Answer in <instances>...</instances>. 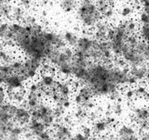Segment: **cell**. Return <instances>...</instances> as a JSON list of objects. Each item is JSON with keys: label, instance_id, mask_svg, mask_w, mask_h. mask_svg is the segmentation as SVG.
Returning a JSON list of instances; mask_svg holds the SVG:
<instances>
[{"label": "cell", "instance_id": "e0dca14e", "mask_svg": "<svg viewBox=\"0 0 149 140\" xmlns=\"http://www.w3.org/2000/svg\"><path fill=\"white\" fill-rule=\"evenodd\" d=\"M94 140H112L111 134L105 133V134H99V136H94Z\"/></svg>", "mask_w": 149, "mask_h": 140}, {"label": "cell", "instance_id": "7a4b0ae2", "mask_svg": "<svg viewBox=\"0 0 149 140\" xmlns=\"http://www.w3.org/2000/svg\"><path fill=\"white\" fill-rule=\"evenodd\" d=\"M31 119L41 123L46 128L50 130L51 127L58 122L54 104L49 100H43L38 106L31 110Z\"/></svg>", "mask_w": 149, "mask_h": 140}, {"label": "cell", "instance_id": "4fadbf2b", "mask_svg": "<svg viewBox=\"0 0 149 140\" xmlns=\"http://www.w3.org/2000/svg\"><path fill=\"white\" fill-rule=\"evenodd\" d=\"M112 108H113V115L115 117H118L124 113V105L122 103L115 102V104L112 105Z\"/></svg>", "mask_w": 149, "mask_h": 140}, {"label": "cell", "instance_id": "ba28073f", "mask_svg": "<svg viewBox=\"0 0 149 140\" xmlns=\"http://www.w3.org/2000/svg\"><path fill=\"white\" fill-rule=\"evenodd\" d=\"M62 35L67 46H70V48H73L76 46L77 40L79 38V34L77 32H74L73 30H66L63 32Z\"/></svg>", "mask_w": 149, "mask_h": 140}, {"label": "cell", "instance_id": "5bb4252c", "mask_svg": "<svg viewBox=\"0 0 149 140\" xmlns=\"http://www.w3.org/2000/svg\"><path fill=\"white\" fill-rule=\"evenodd\" d=\"M124 95H125V99H127V101L132 102V101L137 97L133 87H128L127 89L125 90Z\"/></svg>", "mask_w": 149, "mask_h": 140}, {"label": "cell", "instance_id": "3957f363", "mask_svg": "<svg viewBox=\"0 0 149 140\" xmlns=\"http://www.w3.org/2000/svg\"><path fill=\"white\" fill-rule=\"evenodd\" d=\"M53 140H72L74 136L73 126L63 121H59L50 129Z\"/></svg>", "mask_w": 149, "mask_h": 140}, {"label": "cell", "instance_id": "277c9868", "mask_svg": "<svg viewBox=\"0 0 149 140\" xmlns=\"http://www.w3.org/2000/svg\"><path fill=\"white\" fill-rule=\"evenodd\" d=\"M59 79L57 73L54 72H41L37 81L43 88V92L53 88Z\"/></svg>", "mask_w": 149, "mask_h": 140}, {"label": "cell", "instance_id": "9a60e30c", "mask_svg": "<svg viewBox=\"0 0 149 140\" xmlns=\"http://www.w3.org/2000/svg\"><path fill=\"white\" fill-rule=\"evenodd\" d=\"M34 1L35 0H17V5L21 6L26 11H28V9H30L32 8Z\"/></svg>", "mask_w": 149, "mask_h": 140}, {"label": "cell", "instance_id": "7c38bea8", "mask_svg": "<svg viewBox=\"0 0 149 140\" xmlns=\"http://www.w3.org/2000/svg\"><path fill=\"white\" fill-rule=\"evenodd\" d=\"M132 14H133V8L130 4H124L120 9V15L124 19H126V20H129V19H132Z\"/></svg>", "mask_w": 149, "mask_h": 140}, {"label": "cell", "instance_id": "6da1fadb", "mask_svg": "<svg viewBox=\"0 0 149 140\" xmlns=\"http://www.w3.org/2000/svg\"><path fill=\"white\" fill-rule=\"evenodd\" d=\"M77 18L79 24L85 30L90 31L93 30L102 16L95 0H80L77 8Z\"/></svg>", "mask_w": 149, "mask_h": 140}, {"label": "cell", "instance_id": "30bf717a", "mask_svg": "<svg viewBox=\"0 0 149 140\" xmlns=\"http://www.w3.org/2000/svg\"><path fill=\"white\" fill-rule=\"evenodd\" d=\"M78 4L77 0H60L59 7L64 13H71L77 10Z\"/></svg>", "mask_w": 149, "mask_h": 140}, {"label": "cell", "instance_id": "2e32d148", "mask_svg": "<svg viewBox=\"0 0 149 140\" xmlns=\"http://www.w3.org/2000/svg\"><path fill=\"white\" fill-rule=\"evenodd\" d=\"M8 100V91L3 86H0V106Z\"/></svg>", "mask_w": 149, "mask_h": 140}, {"label": "cell", "instance_id": "52a82bcc", "mask_svg": "<svg viewBox=\"0 0 149 140\" xmlns=\"http://www.w3.org/2000/svg\"><path fill=\"white\" fill-rule=\"evenodd\" d=\"M91 128L94 136H99L102 134H105L110 129V125L107 123L105 118H99L95 122L91 123Z\"/></svg>", "mask_w": 149, "mask_h": 140}, {"label": "cell", "instance_id": "ac0fdd59", "mask_svg": "<svg viewBox=\"0 0 149 140\" xmlns=\"http://www.w3.org/2000/svg\"><path fill=\"white\" fill-rule=\"evenodd\" d=\"M146 86H149V63L147 64V72H146Z\"/></svg>", "mask_w": 149, "mask_h": 140}, {"label": "cell", "instance_id": "9c48e42d", "mask_svg": "<svg viewBox=\"0 0 149 140\" xmlns=\"http://www.w3.org/2000/svg\"><path fill=\"white\" fill-rule=\"evenodd\" d=\"M27 11L24 8H22L21 6L15 4L11 5V10H10V19L9 20L12 21H22V20L24 17L25 13Z\"/></svg>", "mask_w": 149, "mask_h": 140}, {"label": "cell", "instance_id": "d6986e66", "mask_svg": "<svg viewBox=\"0 0 149 140\" xmlns=\"http://www.w3.org/2000/svg\"><path fill=\"white\" fill-rule=\"evenodd\" d=\"M105 1L107 2V4H113V3H115L116 1V0H105Z\"/></svg>", "mask_w": 149, "mask_h": 140}, {"label": "cell", "instance_id": "ffe728a7", "mask_svg": "<svg viewBox=\"0 0 149 140\" xmlns=\"http://www.w3.org/2000/svg\"><path fill=\"white\" fill-rule=\"evenodd\" d=\"M23 140H26V139H24V138H23Z\"/></svg>", "mask_w": 149, "mask_h": 140}, {"label": "cell", "instance_id": "8fae6325", "mask_svg": "<svg viewBox=\"0 0 149 140\" xmlns=\"http://www.w3.org/2000/svg\"><path fill=\"white\" fill-rule=\"evenodd\" d=\"M21 22L25 25H34L36 23L38 22V21H37V17L35 15V14L27 11Z\"/></svg>", "mask_w": 149, "mask_h": 140}, {"label": "cell", "instance_id": "8992f818", "mask_svg": "<svg viewBox=\"0 0 149 140\" xmlns=\"http://www.w3.org/2000/svg\"><path fill=\"white\" fill-rule=\"evenodd\" d=\"M18 57V54L15 53L13 48H6L0 45V65L7 64L11 62Z\"/></svg>", "mask_w": 149, "mask_h": 140}, {"label": "cell", "instance_id": "5b68a950", "mask_svg": "<svg viewBox=\"0 0 149 140\" xmlns=\"http://www.w3.org/2000/svg\"><path fill=\"white\" fill-rule=\"evenodd\" d=\"M129 72L132 77L141 83L146 81L147 72V64L136 65V66H129Z\"/></svg>", "mask_w": 149, "mask_h": 140}]
</instances>
